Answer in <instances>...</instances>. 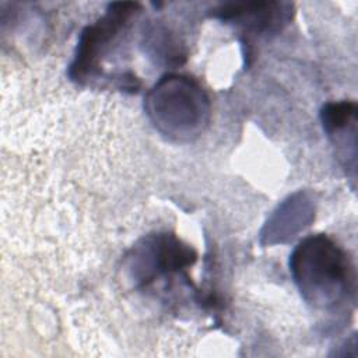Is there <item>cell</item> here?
Listing matches in <instances>:
<instances>
[{"mask_svg":"<svg viewBox=\"0 0 358 358\" xmlns=\"http://www.w3.org/2000/svg\"><path fill=\"white\" fill-rule=\"evenodd\" d=\"M289 268L306 302L331 308L354 287V270L345 252L327 235L302 239L291 253Z\"/></svg>","mask_w":358,"mask_h":358,"instance_id":"obj_1","label":"cell"},{"mask_svg":"<svg viewBox=\"0 0 358 358\" xmlns=\"http://www.w3.org/2000/svg\"><path fill=\"white\" fill-rule=\"evenodd\" d=\"M144 109L161 134L176 141H190L207 127L211 103L196 78L166 74L148 91Z\"/></svg>","mask_w":358,"mask_h":358,"instance_id":"obj_2","label":"cell"},{"mask_svg":"<svg viewBox=\"0 0 358 358\" xmlns=\"http://www.w3.org/2000/svg\"><path fill=\"white\" fill-rule=\"evenodd\" d=\"M140 10L141 6L133 1L110 3L101 18L83 29L69 69V76L73 81L85 83L99 73L102 57L131 17Z\"/></svg>","mask_w":358,"mask_h":358,"instance_id":"obj_3","label":"cell"},{"mask_svg":"<svg viewBox=\"0 0 358 358\" xmlns=\"http://www.w3.org/2000/svg\"><path fill=\"white\" fill-rule=\"evenodd\" d=\"M196 262V252L172 234L141 239L126 256L124 267L134 285H147L161 274L183 270Z\"/></svg>","mask_w":358,"mask_h":358,"instance_id":"obj_4","label":"cell"},{"mask_svg":"<svg viewBox=\"0 0 358 358\" xmlns=\"http://www.w3.org/2000/svg\"><path fill=\"white\" fill-rule=\"evenodd\" d=\"M213 15L224 21H235L246 31L275 34L291 20L292 6L278 1L228 3L217 7Z\"/></svg>","mask_w":358,"mask_h":358,"instance_id":"obj_5","label":"cell"},{"mask_svg":"<svg viewBox=\"0 0 358 358\" xmlns=\"http://www.w3.org/2000/svg\"><path fill=\"white\" fill-rule=\"evenodd\" d=\"M313 217V204L302 192L289 196L267 221L262 236L267 243L284 242L301 231Z\"/></svg>","mask_w":358,"mask_h":358,"instance_id":"obj_6","label":"cell"},{"mask_svg":"<svg viewBox=\"0 0 358 358\" xmlns=\"http://www.w3.org/2000/svg\"><path fill=\"white\" fill-rule=\"evenodd\" d=\"M320 120L330 137L354 129L357 123V103L354 101L327 102L320 110Z\"/></svg>","mask_w":358,"mask_h":358,"instance_id":"obj_7","label":"cell"},{"mask_svg":"<svg viewBox=\"0 0 358 358\" xmlns=\"http://www.w3.org/2000/svg\"><path fill=\"white\" fill-rule=\"evenodd\" d=\"M147 45L152 49L154 55L164 59V62L168 64H180L186 57V53L182 50L179 42L175 41L173 36L166 31H152L148 36Z\"/></svg>","mask_w":358,"mask_h":358,"instance_id":"obj_8","label":"cell"}]
</instances>
